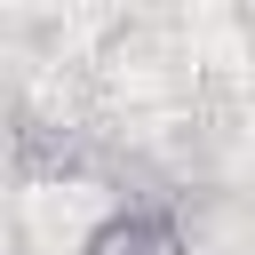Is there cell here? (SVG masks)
<instances>
[{
  "label": "cell",
  "mask_w": 255,
  "mask_h": 255,
  "mask_svg": "<svg viewBox=\"0 0 255 255\" xmlns=\"http://www.w3.org/2000/svg\"><path fill=\"white\" fill-rule=\"evenodd\" d=\"M80 255H183V231H175L167 207H120L88 231Z\"/></svg>",
  "instance_id": "1"
}]
</instances>
